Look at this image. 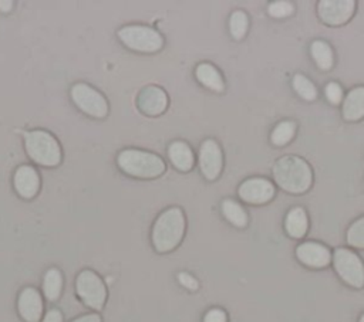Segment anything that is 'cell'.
Returning a JSON list of instances; mask_svg holds the SVG:
<instances>
[{
    "mask_svg": "<svg viewBox=\"0 0 364 322\" xmlns=\"http://www.w3.org/2000/svg\"><path fill=\"white\" fill-rule=\"evenodd\" d=\"M276 183L289 193H303L312 185V170L299 156L289 155L280 158L273 166Z\"/></svg>",
    "mask_w": 364,
    "mask_h": 322,
    "instance_id": "1",
    "label": "cell"
},
{
    "mask_svg": "<svg viewBox=\"0 0 364 322\" xmlns=\"http://www.w3.org/2000/svg\"><path fill=\"white\" fill-rule=\"evenodd\" d=\"M186 217L179 208L162 212L152 227V244L158 253L172 251L184 237Z\"/></svg>",
    "mask_w": 364,
    "mask_h": 322,
    "instance_id": "2",
    "label": "cell"
},
{
    "mask_svg": "<svg viewBox=\"0 0 364 322\" xmlns=\"http://www.w3.org/2000/svg\"><path fill=\"white\" fill-rule=\"evenodd\" d=\"M117 163L121 170L134 177L151 179L165 172V163L160 156L138 149H126L119 152Z\"/></svg>",
    "mask_w": 364,
    "mask_h": 322,
    "instance_id": "3",
    "label": "cell"
},
{
    "mask_svg": "<svg viewBox=\"0 0 364 322\" xmlns=\"http://www.w3.org/2000/svg\"><path fill=\"white\" fill-rule=\"evenodd\" d=\"M25 147L29 156L37 165L53 168L62 161V149H60L58 142L46 131L26 133Z\"/></svg>",
    "mask_w": 364,
    "mask_h": 322,
    "instance_id": "4",
    "label": "cell"
},
{
    "mask_svg": "<svg viewBox=\"0 0 364 322\" xmlns=\"http://www.w3.org/2000/svg\"><path fill=\"white\" fill-rule=\"evenodd\" d=\"M118 37L129 48L138 53H155L164 46L162 36L147 26H126L118 32Z\"/></svg>",
    "mask_w": 364,
    "mask_h": 322,
    "instance_id": "5",
    "label": "cell"
},
{
    "mask_svg": "<svg viewBox=\"0 0 364 322\" xmlns=\"http://www.w3.org/2000/svg\"><path fill=\"white\" fill-rule=\"evenodd\" d=\"M333 266L339 277L354 288L364 286V264L360 257L349 248H337L333 254Z\"/></svg>",
    "mask_w": 364,
    "mask_h": 322,
    "instance_id": "6",
    "label": "cell"
},
{
    "mask_svg": "<svg viewBox=\"0 0 364 322\" xmlns=\"http://www.w3.org/2000/svg\"><path fill=\"white\" fill-rule=\"evenodd\" d=\"M76 290L80 300L91 309L100 311L107 300V290L103 280L91 270H84L79 274Z\"/></svg>",
    "mask_w": 364,
    "mask_h": 322,
    "instance_id": "7",
    "label": "cell"
},
{
    "mask_svg": "<svg viewBox=\"0 0 364 322\" xmlns=\"http://www.w3.org/2000/svg\"><path fill=\"white\" fill-rule=\"evenodd\" d=\"M73 102L87 115L94 118H104L108 114V104L105 98L87 84H76L72 88Z\"/></svg>",
    "mask_w": 364,
    "mask_h": 322,
    "instance_id": "8",
    "label": "cell"
},
{
    "mask_svg": "<svg viewBox=\"0 0 364 322\" xmlns=\"http://www.w3.org/2000/svg\"><path fill=\"white\" fill-rule=\"evenodd\" d=\"M353 0H322L318 6L319 18L330 26L346 23L354 13Z\"/></svg>",
    "mask_w": 364,
    "mask_h": 322,
    "instance_id": "9",
    "label": "cell"
},
{
    "mask_svg": "<svg viewBox=\"0 0 364 322\" xmlns=\"http://www.w3.org/2000/svg\"><path fill=\"white\" fill-rule=\"evenodd\" d=\"M238 193L242 201L252 205H262L269 202L275 196V187L269 180L255 177L242 183Z\"/></svg>",
    "mask_w": 364,
    "mask_h": 322,
    "instance_id": "10",
    "label": "cell"
},
{
    "mask_svg": "<svg viewBox=\"0 0 364 322\" xmlns=\"http://www.w3.org/2000/svg\"><path fill=\"white\" fill-rule=\"evenodd\" d=\"M296 257L301 264H305L312 269H325L333 260L330 250L315 241L303 243L296 248Z\"/></svg>",
    "mask_w": 364,
    "mask_h": 322,
    "instance_id": "11",
    "label": "cell"
},
{
    "mask_svg": "<svg viewBox=\"0 0 364 322\" xmlns=\"http://www.w3.org/2000/svg\"><path fill=\"white\" fill-rule=\"evenodd\" d=\"M222 151L214 140H207L200 149V168L208 180H215L222 170Z\"/></svg>",
    "mask_w": 364,
    "mask_h": 322,
    "instance_id": "12",
    "label": "cell"
},
{
    "mask_svg": "<svg viewBox=\"0 0 364 322\" xmlns=\"http://www.w3.org/2000/svg\"><path fill=\"white\" fill-rule=\"evenodd\" d=\"M18 311L26 322H39L43 315V300L36 288H25L18 300Z\"/></svg>",
    "mask_w": 364,
    "mask_h": 322,
    "instance_id": "13",
    "label": "cell"
},
{
    "mask_svg": "<svg viewBox=\"0 0 364 322\" xmlns=\"http://www.w3.org/2000/svg\"><path fill=\"white\" fill-rule=\"evenodd\" d=\"M13 183L16 192L23 199H33L40 187V177L34 168L23 165L16 170Z\"/></svg>",
    "mask_w": 364,
    "mask_h": 322,
    "instance_id": "14",
    "label": "cell"
},
{
    "mask_svg": "<svg viewBox=\"0 0 364 322\" xmlns=\"http://www.w3.org/2000/svg\"><path fill=\"white\" fill-rule=\"evenodd\" d=\"M168 97L167 94L158 87H147L141 91L138 97V107L140 109L151 116L160 115L167 109Z\"/></svg>",
    "mask_w": 364,
    "mask_h": 322,
    "instance_id": "15",
    "label": "cell"
},
{
    "mask_svg": "<svg viewBox=\"0 0 364 322\" xmlns=\"http://www.w3.org/2000/svg\"><path fill=\"white\" fill-rule=\"evenodd\" d=\"M168 156L171 163L181 172H190L194 166V154L188 144L176 141L168 148Z\"/></svg>",
    "mask_w": 364,
    "mask_h": 322,
    "instance_id": "16",
    "label": "cell"
},
{
    "mask_svg": "<svg viewBox=\"0 0 364 322\" xmlns=\"http://www.w3.org/2000/svg\"><path fill=\"white\" fill-rule=\"evenodd\" d=\"M285 227L290 237L301 239L306 234L308 227H309V220H308L306 212L301 208H293L286 216Z\"/></svg>",
    "mask_w": 364,
    "mask_h": 322,
    "instance_id": "17",
    "label": "cell"
},
{
    "mask_svg": "<svg viewBox=\"0 0 364 322\" xmlns=\"http://www.w3.org/2000/svg\"><path fill=\"white\" fill-rule=\"evenodd\" d=\"M343 116L347 121H357L364 116V87L349 93L343 104Z\"/></svg>",
    "mask_w": 364,
    "mask_h": 322,
    "instance_id": "18",
    "label": "cell"
},
{
    "mask_svg": "<svg viewBox=\"0 0 364 322\" xmlns=\"http://www.w3.org/2000/svg\"><path fill=\"white\" fill-rule=\"evenodd\" d=\"M195 76L201 84H204L207 88H209L212 91L222 93L225 88V84H223V80H222L219 72L209 62L200 64L195 70Z\"/></svg>",
    "mask_w": 364,
    "mask_h": 322,
    "instance_id": "19",
    "label": "cell"
},
{
    "mask_svg": "<svg viewBox=\"0 0 364 322\" xmlns=\"http://www.w3.org/2000/svg\"><path fill=\"white\" fill-rule=\"evenodd\" d=\"M63 288V276L57 269H50L44 276L43 291L48 301L58 300Z\"/></svg>",
    "mask_w": 364,
    "mask_h": 322,
    "instance_id": "20",
    "label": "cell"
},
{
    "mask_svg": "<svg viewBox=\"0 0 364 322\" xmlns=\"http://www.w3.org/2000/svg\"><path fill=\"white\" fill-rule=\"evenodd\" d=\"M222 213L226 217L228 222H230L233 226L236 227H245L248 224V215L247 212L242 209L240 205H238L236 202L226 199L222 203Z\"/></svg>",
    "mask_w": 364,
    "mask_h": 322,
    "instance_id": "21",
    "label": "cell"
},
{
    "mask_svg": "<svg viewBox=\"0 0 364 322\" xmlns=\"http://www.w3.org/2000/svg\"><path fill=\"white\" fill-rule=\"evenodd\" d=\"M311 51L319 69L330 70L333 67V51L327 43L318 40L312 44Z\"/></svg>",
    "mask_w": 364,
    "mask_h": 322,
    "instance_id": "22",
    "label": "cell"
},
{
    "mask_svg": "<svg viewBox=\"0 0 364 322\" xmlns=\"http://www.w3.org/2000/svg\"><path fill=\"white\" fill-rule=\"evenodd\" d=\"M294 131H296V125L293 122H289V121L280 122L273 130L271 140H272L273 145L283 147L293 138Z\"/></svg>",
    "mask_w": 364,
    "mask_h": 322,
    "instance_id": "23",
    "label": "cell"
},
{
    "mask_svg": "<svg viewBox=\"0 0 364 322\" xmlns=\"http://www.w3.org/2000/svg\"><path fill=\"white\" fill-rule=\"evenodd\" d=\"M294 91L306 101H313L318 95V91L311 80H308L303 74H296L293 79Z\"/></svg>",
    "mask_w": 364,
    "mask_h": 322,
    "instance_id": "24",
    "label": "cell"
},
{
    "mask_svg": "<svg viewBox=\"0 0 364 322\" xmlns=\"http://www.w3.org/2000/svg\"><path fill=\"white\" fill-rule=\"evenodd\" d=\"M229 29L233 39L240 40L247 34V30H248V16L240 11L235 12L229 20Z\"/></svg>",
    "mask_w": 364,
    "mask_h": 322,
    "instance_id": "25",
    "label": "cell"
},
{
    "mask_svg": "<svg viewBox=\"0 0 364 322\" xmlns=\"http://www.w3.org/2000/svg\"><path fill=\"white\" fill-rule=\"evenodd\" d=\"M347 243L354 248H364V216L350 226L347 232Z\"/></svg>",
    "mask_w": 364,
    "mask_h": 322,
    "instance_id": "26",
    "label": "cell"
},
{
    "mask_svg": "<svg viewBox=\"0 0 364 322\" xmlns=\"http://www.w3.org/2000/svg\"><path fill=\"white\" fill-rule=\"evenodd\" d=\"M268 12L272 18L282 19V18H286L293 13V6H292V4L285 2V0H279V2H275L269 6Z\"/></svg>",
    "mask_w": 364,
    "mask_h": 322,
    "instance_id": "27",
    "label": "cell"
},
{
    "mask_svg": "<svg viewBox=\"0 0 364 322\" xmlns=\"http://www.w3.org/2000/svg\"><path fill=\"white\" fill-rule=\"evenodd\" d=\"M326 97L332 104H340L343 98V90L337 83H329L326 86Z\"/></svg>",
    "mask_w": 364,
    "mask_h": 322,
    "instance_id": "28",
    "label": "cell"
},
{
    "mask_svg": "<svg viewBox=\"0 0 364 322\" xmlns=\"http://www.w3.org/2000/svg\"><path fill=\"white\" fill-rule=\"evenodd\" d=\"M204 322H228V316H226L225 311H222L219 308H214L205 314Z\"/></svg>",
    "mask_w": 364,
    "mask_h": 322,
    "instance_id": "29",
    "label": "cell"
},
{
    "mask_svg": "<svg viewBox=\"0 0 364 322\" xmlns=\"http://www.w3.org/2000/svg\"><path fill=\"white\" fill-rule=\"evenodd\" d=\"M178 280H179V283L184 286L186 288H188V290H191V291H195V290H198V287H200V284H198V281L193 277V276H190V274H187V273H181L179 276H178Z\"/></svg>",
    "mask_w": 364,
    "mask_h": 322,
    "instance_id": "30",
    "label": "cell"
},
{
    "mask_svg": "<svg viewBox=\"0 0 364 322\" xmlns=\"http://www.w3.org/2000/svg\"><path fill=\"white\" fill-rule=\"evenodd\" d=\"M43 322H63V315L58 309H50L46 314Z\"/></svg>",
    "mask_w": 364,
    "mask_h": 322,
    "instance_id": "31",
    "label": "cell"
},
{
    "mask_svg": "<svg viewBox=\"0 0 364 322\" xmlns=\"http://www.w3.org/2000/svg\"><path fill=\"white\" fill-rule=\"evenodd\" d=\"M73 322H101V318L98 314H89V315H83V316L77 318Z\"/></svg>",
    "mask_w": 364,
    "mask_h": 322,
    "instance_id": "32",
    "label": "cell"
},
{
    "mask_svg": "<svg viewBox=\"0 0 364 322\" xmlns=\"http://www.w3.org/2000/svg\"><path fill=\"white\" fill-rule=\"evenodd\" d=\"M12 8H13V4L12 2H4V0H0V12H9V11H12Z\"/></svg>",
    "mask_w": 364,
    "mask_h": 322,
    "instance_id": "33",
    "label": "cell"
},
{
    "mask_svg": "<svg viewBox=\"0 0 364 322\" xmlns=\"http://www.w3.org/2000/svg\"><path fill=\"white\" fill-rule=\"evenodd\" d=\"M358 322H364V314L360 316V321Z\"/></svg>",
    "mask_w": 364,
    "mask_h": 322,
    "instance_id": "34",
    "label": "cell"
}]
</instances>
